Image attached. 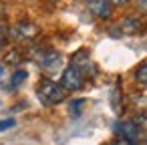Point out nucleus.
<instances>
[{
    "mask_svg": "<svg viewBox=\"0 0 147 145\" xmlns=\"http://www.w3.org/2000/svg\"><path fill=\"white\" fill-rule=\"evenodd\" d=\"M26 77H28V73L24 71V69H18V71H14V75H12V81H10V87H20L24 81H26Z\"/></svg>",
    "mask_w": 147,
    "mask_h": 145,
    "instance_id": "obj_9",
    "label": "nucleus"
},
{
    "mask_svg": "<svg viewBox=\"0 0 147 145\" xmlns=\"http://www.w3.org/2000/svg\"><path fill=\"white\" fill-rule=\"evenodd\" d=\"M36 34H38V26L32 24V22H28V20L18 22V24L10 30V36H12L14 40H32Z\"/></svg>",
    "mask_w": 147,
    "mask_h": 145,
    "instance_id": "obj_4",
    "label": "nucleus"
},
{
    "mask_svg": "<svg viewBox=\"0 0 147 145\" xmlns=\"http://www.w3.org/2000/svg\"><path fill=\"white\" fill-rule=\"evenodd\" d=\"M119 30L123 34H135V32L141 30V20L137 16H127L119 22Z\"/></svg>",
    "mask_w": 147,
    "mask_h": 145,
    "instance_id": "obj_7",
    "label": "nucleus"
},
{
    "mask_svg": "<svg viewBox=\"0 0 147 145\" xmlns=\"http://www.w3.org/2000/svg\"><path fill=\"white\" fill-rule=\"evenodd\" d=\"M16 125L14 119H4V121H0V131H6V129H12Z\"/></svg>",
    "mask_w": 147,
    "mask_h": 145,
    "instance_id": "obj_12",
    "label": "nucleus"
},
{
    "mask_svg": "<svg viewBox=\"0 0 147 145\" xmlns=\"http://www.w3.org/2000/svg\"><path fill=\"white\" fill-rule=\"evenodd\" d=\"M8 65H18L20 61H22V55H20V51H16V49H10L8 53H6V59H4Z\"/></svg>",
    "mask_w": 147,
    "mask_h": 145,
    "instance_id": "obj_10",
    "label": "nucleus"
},
{
    "mask_svg": "<svg viewBox=\"0 0 147 145\" xmlns=\"http://www.w3.org/2000/svg\"><path fill=\"white\" fill-rule=\"evenodd\" d=\"M111 4H117V6H121V4H125V2H129V0H109Z\"/></svg>",
    "mask_w": 147,
    "mask_h": 145,
    "instance_id": "obj_15",
    "label": "nucleus"
},
{
    "mask_svg": "<svg viewBox=\"0 0 147 145\" xmlns=\"http://www.w3.org/2000/svg\"><path fill=\"white\" fill-rule=\"evenodd\" d=\"M4 34H6V30H4L2 26H0V40H2V36H4Z\"/></svg>",
    "mask_w": 147,
    "mask_h": 145,
    "instance_id": "obj_16",
    "label": "nucleus"
},
{
    "mask_svg": "<svg viewBox=\"0 0 147 145\" xmlns=\"http://www.w3.org/2000/svg\"><path fill=\"white\" fill-rule=\"evenodd\" d=\"M71 65H73V67H77V69L83 73V77H87V75H95V67H93V63H91V59H89V53H87V51H79V53L73 57Z\"/></svg>",
    "mask_w": 147,
    "mask_h": 145,
    "instance_id": "obj_6",
    "label": "nucleus"
},
{
    "mask_svg": "<svg viewBox=\"0 0 147 145\" xmlns=\"http://www.w3.org/2000/svg\"><path fill=\"white\" fill-rule=\"evenodd\" d=\"M87 8L97 18H109L111 16V10H113V6H111L109 0H87Z\"/></svg>",
    "mask_w": 147,
    "mask_h": 145,
    "instance_id": "obj_5",
    "label": "nucleus"
},
{
    "mask_svg": "<svg viewBox=\"0 0 147 145\" xmlns=\"http://www.w3.org/2000/svg\"><path fill=\"white\" fill-rule=\"evenodd\" d=\"M38 63L45 67V69H55L61 65V55L55 53V51H45L40 57H38Z\"/></svg>",
    "mask_w": 147,
    "mask_h": 145,
    "instance_id": "obj_8",
    "label": "nucleus"
},
{
    "mask_svg": "<svg viewBox=\"0 0 147 145\" xmlns=\"http://www.w3.org/2000/svg\"><path fill=\"white\" fill-rule=\"evenodd\" d=\"M81 105H83V101H81V99H79V101H73V105H71V113H73V115H79Z\"/></svg>",
    "mask_w": 147,
    "mask_h": 145,
    "instance_id": "obj_13",
    "label": "nucleus"
},
{
    "mask_svg": "<svg viewBox=\"0 0 147 145\" xmlns=\"http://www.w3.org/2000/svg\"><path fill=\"white\" fill-rule=\"evenodd\" d=\"M135 79H137V83H139V85H145V87H147V63H145V65H141V67L137 69Z\"/></svg>",
    "mask_w": 147,
    "mask_h": 145,
    "instance_id": "obj_11",
    "label": "nucleus"
},
{
    "mask_svg": "<svg viewBox=\"0 0 147 145\" xmlns=\"http://www.w3.org/2000/svg\"><path fill=\"white\" fill-rule=\"evenodd\" d=\"M137 6H139V10L147 12V0H137Z\"/></svg>",
    "mask_w": 147,
    "mask_h": 145,
    "instance_id": "obj_14",
    "label": "nucleus"
},
{
    "mask_svg": "<svg viewBox=\"0 0 147 145\" xmlns=\"http://www.w3.org/2000/svg\"><path fill=\"white\" fill-rule=\"evenodd\" d=\"M36 95H38V99H40L45 105H59V103L65 101L67 91H65L59 83H55V81H51V79H42V81L38 83V87H36Z\"/></svg>",
    "mask_w": 147,
    "mask_h": 145,
    "instance_id": "obj_1",
    "label": "nucleus"
},
{
    "mask_svg": "<svg viewBox=\"0 0 147 145\" xmlns=\"http://www.w3.org/2000/svg\"><path fill=\"white\" fill-rule=\"evenodd\" d=\"M83 81H85L83 73H81L77 67L69 65V67L63 71V77H61V83H59V85H61L65 91H77V89L83 87Z\"/></svg>",
    "mask_w": 147,
    "mask_h": 145,
    "instance_id": "obj_3",
    "label": "nucleus"
},
{
    "mask_svg": "<svg viewBox=\"0 0 147 145\" xmlns=\"http://www.w3.org/2000/svg\"><path fill=\"white\" fill-rule=\"evenodd\" d=\"M2 73H4V71H2V65H0V77H2Z\"/></svg>",
    "mask_w": 147,
    "mask_h": 145,
    "instance_id": "obj_17",
    "label": "nucleus"
},
{
    "mask_svg": "<svg viewBox=\"0 0 147 145\" xmlns=\"http://www.w3.org/2000/svg\"><path fill=\"white\" fill-rule=\"evenodd\" d=\"M115 133L121 141H127L129 145H135L141 137V127L135 121H119V123H115Z\"/></svg>",
    "mask_w": 147,
    "mask_h": 145,
    "instance_id": "obj_2",
    "label": "nucleus"
}]
</instances>
